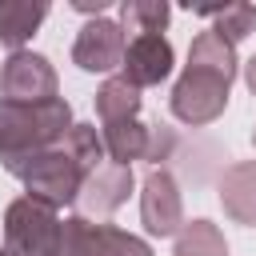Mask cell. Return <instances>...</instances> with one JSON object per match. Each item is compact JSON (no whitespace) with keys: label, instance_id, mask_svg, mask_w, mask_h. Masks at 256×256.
Returning <instances> with one entry per match:
<instances>
[{"label":"cell","instance_id":"cell-1","mask_svg":"<svg viewBox=\"0 0 256 256\" xmlns=\"http://www.w3.org/2000/svg\"><path fill=\"white\" fill-rule=\"evenodd\" d=\"M72 104L64 96L48 104H12L0 100V160L32 156L44 148H60L72 132Z\"/></svg>","mask_w":256,"mask_h":256},{"label":"cell","instance_id":"cell-2","mask_svg":"<svg viewBox=\"0 0 256 256\" xmlns=\"http://www.w3.org/2000/svg\"><path fill=\"white\" fill-rule=\"evenodd\" d=\"M8 176H16L28 192L24 196H36L44 204H52L56 212L76 204L80 200V188H84V168L60 148H44V152H32V156H16V160H0Z\"/></svg>","mask_w":256,"mask_h":256},{"label":"cell","instance_id":"cell-3","mask_svg":"<svg viewBox=\"0 0 256 256\" xmlns=\"http://www.w3.org/2000/svg\"><path fill=\"white\" fill-rule=\"evenodd\" d=\"M4 248L12 256H60L64 220L36 196H16L4 208Z\"/></svg>","mask_w":256,"mask_h":256},{"label":"cell","instance_id":"cell-4","mask_svg":"<svg viewBox=\"0 0 256 256\" xmlns=\"http://www.w3.org/2000/svg\"><path fill=\"white\" fill-rule=\"evenodd\" d=\"M228 92H232V80L212 72V68H200V64H184V72L176 76L172 84V96H168V108L180 124L188 128H204L212 120L224 116L228 108Z\"/></svg>","mask_w":256,"mask_h":256},{"label":"cell","instance_id":"cell-5","mask_svg":"<svg viewBox=\"0 0 256 256\" xmlns=\"http://www.w3.org/2000/svg\"><path fill=\"white\" fill-rule=\"evenodd\" d=\"M60 256H152V244L136 232H124L104 220L64 216V248Z\"/></svg>","mask_w":256,"mask_h":256},{"label":"cell","instance_id":"cell-6","mask_svg":"<svg viewBox=\"0 0 256 256\" xmlns=\"http://www.w3.org/2000/svg\"><path fill=\"white\" fill-rule=\"evenodd\" d=\"M60 80L48 56L40 52H8V60L0 64V96L12 104H48L56 100Z\"/></svg>","mask_w":256,"mask_h":256},{"label":"cell","instance_id":"cell-7","mask_svg":"<svg viewBox=\"0 0 256 256\" xmlns=\"http://www.w3.org/2000/svg\"><path fill=\"white\" fill-rule=\"evenodd\" d=\"M140 220L148 228V236H180L184 220V196L180 184L168 168H148L144 184H140Z\"/></svg>","mask_w":256,"mask_h":256},{"label":"cell","instance_id":"cell-8","mask_svg":"<svg viewBox=\"0 0 256 256\" xmlns=\"http://www.w3.org/2000/svg\"><path fill=\"white\" fill-rule=\"evenodd\" d=\"M124 48H128V32L120 28V20H108V16H96L88 20L80 32H76V44H72V64L84 68V72H116L124 64Z\"/></svg>","mask_w":256,"mask_h":256},{"label":"cell","instance_id":"cell-9","mask_svg":"<svg viewBox=\"0 0 256 256\" xmlns=\"http://www.w3.org/2000/svg\"><path fill=\"white\" fill-rule=\"evenodd\" d=\"M172 64H176V52H172L168 36L164 32H148V36H132L128 40L120 76L132 88H156V84H164L172 76Z\"/></svg>","mask_w":256,"mask_h":256},{"label":"cell","instance_id":"cell-10","mask_svg":"<svg viewBox=\"0 0 256 256\" xmlns=\"http://www.w3.org/2000/svg\"><path fill=\"white\" fill-rule=\"evenodd\" d=\"M132 188H136V176H132V168H124V164H100L96 172H88L84 176V188H80V200H76V208H80V216H96V220H104V216H112L120 204H128V196H132Z\"/></svg>","mask_w":256,"mask_h":256},{"label":"cell","instance_id":"cell-11","mask_svg":"<svg viewBox=\"0 0 256 256\" xmlns=\"http://www.w3.org/2000/svg\"><path fill=\"white\" fill-rule=\"evenodd\" d=\"M220 204L228 212V220L256 228V160H232L220 180H216Z\"/></svg>","mask_w":256,"mask_h":256},{"label":"cell","instance_id":"cell-12","mask_svg":"<svg viewBox=\"0 0 256 256\" xmlns=\"http://www.w3.org/2000/svg\"><path fill=\"white\" fill-rule=\"evenodd\" d=\"M44 20H48L44 0H0V44L12 52H24V44L36 36Z\"/></svg>","mask_w":256,"mask_h":256},{"label":"cell","instance_id":"cell-13","mask_svg":"<svg viewBox=\"0 0 256 256\" xmlns=\"http://www.w3.org/2000/svg\"><path fill=\"white\" fill-rule=\"evenodd\" d=\"M100 136H104L108 160L132 168V160H144V156H148L152 124H144L140 116H136V120H120V124H100Z\"/></svg>","mask_w":256,"mask_h":256},{"label":"cell","instance_id":"cell-14","mask_svg":"<svg viewBox=\"0 0 256 256\" xmlns=\"http://www.w3.org/2000/svg\"><path fill=\"white\" fill-rule=\"evenodd\" d=\"M96 116L100 124H120L140 116V88H132L124 76H108L96 88Z\"/></svg>","mask_w":256,"mask_h":256},{"label":"cell","instance_id":"cell-15","mask_svg":"<svg viewBox=\"0 0 256 256\" xmlns=\"http://www.w3.org/2000/svg\"><path fill=\"white\" fill-rule=\"evenodd\" d=\"M196 16L216 20L212 32L224 36L228 44H240V40H248L256 32V4H248V0H236V4H200Z\"/></svg>","mask_w":256,"mask_h":256},{"label":"cell","instance_id":"cell-16","mask_svg":"<svg viewBox=\"0 0 256 256\" xmlns=\"http://www.w3.org/2000/svg\"><path fill=\"white\" fill-rule=\"evenodd\" d=\"M188 64L212 68V72H220V76H228V80H236V72H240L236 44H228V40H224V36H216L212 28H208V32H200V36L192 40V48H188Z\"/></svg>","mask_w":256,"mask_h":256},{"label":"cell","instance_id":"cell-17","mask_svg":"<svg viewBox=\"0 0 256 256\" xmlns=\"http://www.w3.org/2000/svg\"><path fill=\"white\" fill-rule=\"evenodd\" d=\"M172 256H228V240L212 220H188L172 244Z\"/></svg>","mask_w":256,"mask_h":256},{"label":"cell","instance_id":"cell-18","mask_svg":"<svg viewBox=\"0 0 256 256\" xmlns=\"http://www.w3.org/2000/svg\"><path fill=\"white\" fill-rule=\"evenodd\" d=\"M172 20V8L164 0H124L120 4V28L148 36V32H164Z\"/></svg>","mask_w":256,"mask_h":256},{"label":"cell","instance_id":"cell-19","mask_svg":"<svg viewBox=\"0 0 256 256\" xmlns=\"http://www.w3.org/2000/svg\"><path fill=\"white\" fill-rule=\"evenodd\" d=\"M64 152L84 168V172H96L100 164H108V152H104V136L96 124H72V132L64 136Z\"/></svg>","mask_w":256,"mask_h":256},{"label":"cell","instance_id":"cell-20","mask_svg":"<svg viewBox=\"0 0 256 256\" xmlns=\"http://www.w3.org/2000/svg\"><path fill=\"white\" fill-rule=\"evenodd\" d=\"M172 152H176V132L168 128V124H152V140H148V164L152 168H160L164 160H172Z\"/></svg>","mask_w":256,"mask_h":256},{"label":"cell","instance_id":"cell-21","mask_svg":"<svg viewBox=\"0 0 256 256\" xmlns=\"http://www.w3.org/2000/svg\"><path fill=\"white\" fill-rule=\"evenodd\" d=\"M72 8H76V12H88V16L96 20V16H104V12H108V0H96V4H92V0H76Z\"/></svg>","mask_w":256,"mask_h":256},{"label":"cell","instance_id":"cell-22","mask_svg":"<svg viewBox=\"0 0 256 256\" xmlns=\"http://www.w3.org/2000/svg\"><path fill=\"white\" fill-rule=\"evenodd\" d=\"M244 84H248V92L256 96V56H252V60L244 64Z\"/></svg>","mask_w":256,"mask_h":256},{"label":"cell","instance_id":"cell-23","mask_svg":"<svg viewBox=\"0 0 256 256\" xmlns=\"http://www.w3.org/2000/svg\"><path fill=\"white\" fill-rule=\"evenodd\" d=\"M0 256H12V252H8V248H4V244H0Z\"/></svg>","mask_w":256,"mask_h":256},{"label":"cell","instance_id":"cell-24","mask_svg":"<svg viewBox=\"0 0 256 256\" xmlns=\"http://www.w3.org/2000/svg\"><path fill=\"white\" fill-rule=\"evenodd\" d=\"M252 148H256V128H252Z\"/></svg>","mask_w":256,"mask_h":256}]
</instances>
